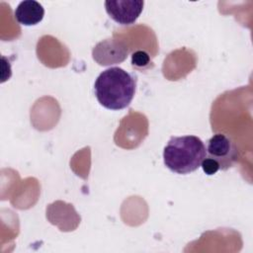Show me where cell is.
I'll return each mask as SVG.
<instances>
[{
    "label": "cell",
    "mask_w": 253,
    "mask_h": 253,
    "mask_svg": "<svg viewBox=\"0 0 253 253\" xmlns=\"http://www.w3.org/2000/svg\"><path fill=\"white\" fill-rule=\"evenodd\" d=\"M201 167H202L203 171L207 175H213V174H215L219 170L218 163L215 160H213V159H211L210 157H207V156L202 161Z\"/></svg>",
    "instance_id": "obj_8"
},
{
    "label": "cell",
    "mask_w": 253,
    "mask_h": 253,
    "mask_svg": "<svg viewBox=\"0 0 253 253\" xmlns=\"http://www.w3.org/2000/svg\"><path fill=\"white\" fill-rule=\"evenodd\" d=\"M128 49L123 42L114 40H105L93 48V58L100 65H110L126 59Z\"/></svg>",
    "instance_id": "obj_5"
},
{
    "label": "cell",
    "mask_w": 253,
    "mask_h": 253,
    "mask_svg": "<svg viewBox=\"0 0 253 253\" xmlns=\"http://www.w3.org/2000/svg\"><path fill=\"white\" fill-rule=\"evenodd\" d=\"M142 0H108L105 2L107 14L118 24L128 26L133 24L143 10Z\"/></svg>",
    "instance_id": "obj_4"
},
{
    "label": "cell",
    "mask_w": 253,
    "mask_h": 253,
    "mask_svg": "<svg viewBox=\"0 0 253 253\" xmlns=\"http://www.w3.org/2000/svg\"><path fill=\"white\" fill-rule=\"evenodd\" d=\"M136 81L121 67H110L102 71L94 84L98 102L109 110L126 108L135 94Z\"/></svg>",
    "instance_id": "obj_1"
},
{
    "label": "cell",
    "mask_w": 253,
    "mask_h": 253,
    "mask_svg": "<svg viewBox=\"0 0 253 253\" xmlns=\"http://www.w3.org/2000/svg\"><path fill=\"white\" fill-rule=\"evenodd\" d=\"M131 64L137 68H145L150 64V56L144 50H136L131 54Z\"/></svg>",
    "instance_id": "obj_7"
},
{
    "label": "cell",
    "mask_w": 253,
    "mask_h": 253,
    "mask_svg": "<svg viewBox=\"0 0 253 253\" xmlns=\"http://www.w3.org/2000/svg\"><path fill=\"white\" fill-rule=\"evenodd\" d=\"M206 156L205 143L196 135L171 136L163 150L165 166L182 175L196 171Z\"/></svg>",
    "instance_id": "obj_2"
},
{
    "label": "cell",
    "mask_w": 253,
    "mask_h": 253,
    "mask_svg": "<svg viewBox=\"0 0 253 253\" xmlns=\"http://www.w3.org/2000/svg\"><path fill=\"white\" fill-rule=\"evenodd\" d=\"M207 157L215 160L219 170H227L235 165L239 159V150L235 142L226 134L218 132L213 134L207 145Z\"/></svg>",
    "instance_id": "obj_3"
},
{
    "label": "cell",
    "mask_w": 253,
    "mask_h": 253,
    "mask_svg": "<svg viewBox=\"0 0 253 253\" xmlns=\"http://www.w3.org/2000/svg\"><path fill=\"white\" fill-rule=\"evenodd\" d=\"M14 16L21 25L35 26L42 20L44 9L42 4L37 1L25 0L19 3L14 12Z\"/></svg>",
    "instance_id": "obj_6"
}]
</instances>
